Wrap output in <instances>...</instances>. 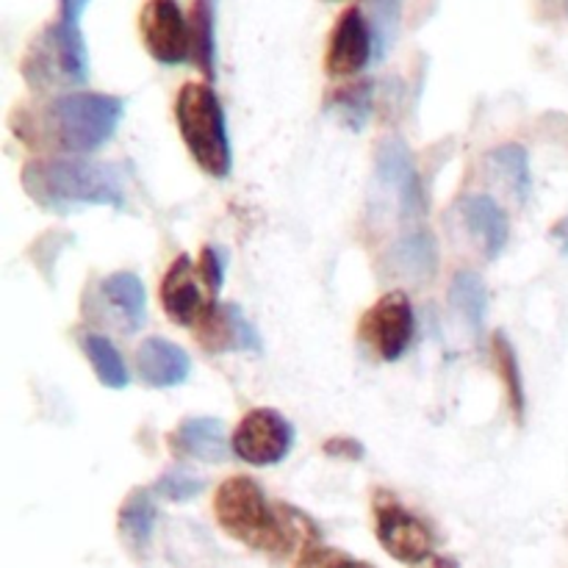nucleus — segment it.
<instances>
[{
  "label": "nucleus",
  "instance_id": "obj_1",
  "mask_svg": "<svg viewBox=\"0 0 568 568\" xmlns=\"http://www.w3.org/2000/svg\"><path fill=\"white\" fill-rule=\"evenodd\" d=\"M214 514L222 530L236 541L266 555H286L294 538H311V521L297 510L281 505L272 510L264 488L253 477H231L214 497Z\"/></svg>",
  "mask_w": 568,
  "mask_h": 568
},
{
  "label": "nucleus",
  "instance_id": "obj_2",
  "mask_svg": "<svg viewBox=\"0 0 568 568\" xmlns=\"http://www.w3.org/2000/svg\"><path fill=\"white\" fill-rule=\"evenodd\" d=\"M22 189L48 211L125 203V181L111 164L89 159H39L22 170Z\"/></svg>",
  "mask_w": 568,
  "mask_h": 568
},
{
  "label": "nucleus",
  "instance_id": "obj_3",
  "mask_svg": "<svg viewBox=\"0 0 568 568\" xmlns=\"http://www.w3.org/2000/svg\"><path fill=\"white\" fill-rule=\"evenodd\" d=\"M175 122L200 170L214 181H225L233 170V150L225 109L214 87L200 81L183 83L175 100Z\"/></svg>",
  "mask_w": 568,
  "mask_h": 568
},
{
  "label": "nucleus",
  "instance_id": "obj_4",
  "mask_svg": "<svg viewBox=\"0 0 568 568\" xmlns=\"http://www.w3.org/2000/svg\"><path fill=\"white\" fill-rule=\"evenodd\" d=\"M125 116V100L103 92L61 94L48 105V131L55 148L87 155L103 148Z\"/></svg>",
  "mask_w": 568,
  "mask_h": 568
},
{
  "label": "nucleus",
  "instance_id": "obj_5",
  "mask_svg": "<svg viewBox=\"0 0 568 568\" xmlns=\"http://www.w3.org/2000/svg\"><path fill=\"white\" fill-rule=\"evenodd\" d=\"M375 532L392 558L422 566L433 558V532L386 491L375 497Z\"/></svg>",
  "mask_w": 568,
  "mask_h": 568
},
{
  "label": "nucleus",
  "instance_id": "obj_6",
  "mask_svg": "<svg viewBox=\"0 0 568 568\" xmlns=\"http://www.w3.org/2000/svg\"><path fill=\"white\" fill-rule=\"evenodd\" d=\"M233 455L250 466H275L292 453L294 427L272 408H255L239 422L231 438Z\"/></svg>",
  "mask_w": 568,
  "mask_h": 568
},
{
  "label": "nucleus",
  "instance_id": "obj_7",
  "mask_svg": "<svg viewBox=\"0 0 568 568\" xmlns=\"http://www.w3.org/2000/svg\"><path fill=\"white\" fill-rule=\"evenodd\" d=\"M414 305H410L405 292L383 294L361 322V338L388 364H394V361L408 353L410 342H414Z\"/></svg>",
  "mask_w": 568,
  "mask_h": 568
},
{
  "label": "nucleus",
  "instance_id": "obj_8",
  "mask_svg": "<svg viewBox=\"0 0 568 568\" xmlns=\"http://www.w3.org/2000/svg\"><path fill=\"white\" fill-rule=\"evenodd\" d=\"M161 305L172 325L181 327H200L216 311V297L209 292L189 255H178L166 270L161 281Z\"/></svg>",
  "mask_w": 568,
  "mask_h": 568
},
{
  "label": "nucleus",
  "instance_id": "obj_9",
  "mask_svg": "<svg viewBox=\"0 0 568 568\" xmlns=\"http://www.w3.org/2000/svg\"><path fill=\"white\" fill-rule=\"evenodd\" d=\"M375 178L388 194H392L397 214L403 220H416L425 211V192H422V175L403 139H383L375 155Z\"/></svg>",
  "mask_w": 568,
  "mask_h": 568
},
{
  "label": "nucleus",
  "instance_id": "obj_10",
  "mask_svg": "<svg viewBox=\"0 0 568 568\" xmlns=\"http://www.w3.org/2000/svg\"><path fill=\"white\" fill-rule=\"evenodd\" d=\"M144 48L159 64L178 67L192 55V31L175 0H150L139 14Z\"/></svg>",
  "mask_w": 568,
  "mask_h": 568
},
{
  "label": "nucleus",
  "instance_id": "obj_11",
  "mask_svg": "<svg viewBox=\"0 0 568 568\" xmlns=\"http://www.w3.org/2000/svg\"><path fill=\"white\" fill-rule=\"evenodd\" d=\"M375 55L369 20L361 9H347L338 17L327 44L325 70L331 78H353L364 70Z\"/></svg>",
  "mask_w": 568,
  "mask_h": 568
},
{
  "label": "nucleus",
  "instance_id": "obj_12",
  "mask_svg": "<svg viewBox=\"0 0 568 568\" xmlns=\"http://www.w3.org/2000/svg\"><path fill=\"white\" fill-rule=\"evenodd\" d=\"M136 372L144 386L175 388L192 375V358L170 338L150 336L136 349Z\"/></svg>",
  "mask_w": 568,
  "mask_h": 568
},
{
  "label": "nucleus",
  "instance_id": "obj_13",
  "mask_svg": "<svg viewBox=\"0 0 568 568\" xmlns=\"http://www.w3.org/2000/svg\"><path fill=\"white\" fill-rule=\"evenodd\" d=\"M166 442H170L172 453L200 460V464H222L233 453L225 436V425L214 416H194V419L181 422Z\"/></svg>",
  "mask_w": 568,
  "mask_h": 568
},
{
  "label": "nucleus",
  "instance_id": "obj_14",
  "mask_svg": "<svg viewBox=\"0 0 568 568\" xmlns=\"http://www.w3.org/2000/svg\"><path fill=\"white\" fill-rule=\"evenodd\" d=\"M197 342L211 353H261V336L239 305H216L214 314L200 325Z\"/></svg>",
  "mask_w": 568,
  "mask_h": 568
},
{
  "label": "nucleus",
  "instance_id": "obj_15",
  "mask_svg": "<svg viewBox=\"0 0 568 568\" xmlns=\"http://www.w3.org/2000/svg\"><path fill=\"white\" fill-rule=\"evenodd\" d=\"M460 211H464V222L469 225V231L480 242L486 258H499L503 250L508 247L510 225L497 200L488 197V194H475V197L464 200Z\"/></svg>",
  "mask_w": 568,
  "mask_h": 568
},
{
  "label": "nucleus",
  "instance_id": "obj_16",
  "mask_svg": "<svg viewBox=\"0 0 568 568\" xmlns=\"http://www.w3.org/2000/svg\"><path fill=\"white\" fill-rule=\"evenodd\" d=\"M100 294L128 333L139 331L148 322V292H144L142 277L133 275V272L109 275L100 283Z\"/></svg>",
  "mask_w": 568,
  "mask_h": 568
},
{
  "label": "nucleus",
  "instance_id": "obj_17",
  "mask_svg": "<svg viewBox=\"0 0 568 568\" xmlns=\"http://www.w3.org/2000/svg\"><path fill=\"white\" fill-rule=\"evenodd\" d=\"M192 31V59L205 75V81L216 78V0H194L189 14Z\"/></svg>",
  "mask_w": 568,
  "mask_h": 568
},
{
  "label": "nucleus",
  "instance_id": "obj_18",
  "mask_svg": "<svg viewBox=\"0 0 568 568\" xmlns=\"http://www.w3.org/2000/svg\"><path fill=\"white\" fill-rule=\"evenodd\" d=\"M449 305L466 327L480 333L488 314V288L483 277L471 270H460L449 283Z\"/></svg>",
  "mask_w": 568,
  "mask_h": 568
},
{
  "label": "nucleus",
  "instance_id": "obj_19",
  "mask_svg": "<svg viewBox=\"0 0 568 568\" xmlns=\"http://www.w3.org/2000/svg\"><path fill=\"white\" fill-rule=\"evenodd\" d=\"M155 521H159V508H155L153 491H131V497L120 508V532L133 549H144L153 538Z\"/></svg>",
  "mask_w": 568,
  "mask_h": 568
},
{
  "label": "nucleus",
  "instance_id": "obj_20",
  "mask_svg": "<svg viewBox=\"0 0 568 568\" xmlns=\"http://www.w3.org/2000/svg\"><path fill=\"white\" fill-rule=\"evenodd\" d=\"M81 347L83 353H87L89 364H92L94 375H98V381L103 383L105 388L120 392V388H125L128 383H131L125 361H122L120 349L111 344L109 336H103V333H83Z\"/></svg>",
  "mask_w": 568,
  "mask_h": 568
},
{
  "label": "nucleus",
  "instance_id": "obj_21",
  "mask_svg": "<svg viewBox=\"0 0 568 568\" xmlns=\"http://www.w3.org/2000/svg\"><path fill=\"white\" fill-rule=\"evenodd\" d=\"M394 270H399L403 275L414 277V281H427L433 277L438 266V247L436 239L427 231L408 233L397 247L392 250Z\"/></svg>",
  "mask_w": 568,
  "mask_h": 568
},
{
  "label": "nucleus",
  "instance_id": "obj_22",
  "mask_svg": "<svg viewBox=\"0 0 568 568\" xmlns=\"http://www.w3.org/2000/svg\"><path fill=\"white\" fill-rule=\"evenodd\" d=\"M331 111L342 125H347L349 131H364L366 122H369L372 109H375V83L361 81L355 87L338 89L331 98Z\"/></svg>",
  "mask_w": 568,
  "mask_h": 568
},
{
  "label": "nucleus",
  "instance_id": "obj_23",
  "mask_svg": "<svg viewBox=\"0 0 568 568\" xmlns=\"http://www.w3.org/2000/svg\"><path fill=\"white\" fill-rule=\"evenodd\" d=\"M491 349H494V358H497L499 377H503V383H505V392H508L510 410L516 414V419L525 422L527 394H525V377H521L519 358H516V347L510 344V338L505 336L503 331H497L494 333Z\"/></svg>",
  "mask_w": 568,
  "mask_h": 568
},
{
  "label": "nucleus",
  "instance_id": "obj_24",
  "mask_svg": "<svg viewBox=\"0 0 568 568\" xmlns=\"http://www.w3.org/2000/svg\"><path fill=\"white\" fill-rule=\"evenodd\" d=\"M491 164L497 166L503 181L508 183L510 192L516 194V200H519V203H527V197H530L532 192V172L527 150L516 142L503 144V148H497L491 153Z\"/></svg>",
  "mask_w": 568,
  "mask_h": 568
},
{
  "label": "nucleus",
  "instance_id": "obj_25",
  "mask_svg": "<svg viewBox=\"0 0 568 568\" xmlns=\"http://www.w3.org/2000/svg\"><path fill=\"white\" fill-rule=\"evenodd\" d=\"M403 22V0H372V39H375V59L383 61L392 50Z\"/></svg>",
  "mask_w": 568,
  "mask_h": 568
},
{
  "label": "nucleus",
  "instance_id": "obj_26",
  "mask_svg": "<svg viewBox=\"0 0 568 568\" xmlns=\"http://www.w3.org/2000/svg\"><path fill=\"white\" fill-rule=\"evenodd\" d=\"M205 491L203 477L192 475L189 469H170L153 483V494L161 499H170V503H189L197 494Z\"/></svg>",
  "mask_w": 568,
  "mask_h": 568
},
{
  "label": "nucleus",
  "instance_id": "obj_27",
  "mask_svg": "<svg viewBox=\"0 0 568 568\" xmlns=\"http://www.w3.org/2000/svg\"><path fill=\"white\" fill-rule=\"evenodd\" d=\"M294 568H372V566L349 558V555H344L342 549L305 547V552L300 555L297 566Z\"/></svg>",
  "mask_w": 568,
  "mask_h": 568
},
{
  "label": "nucleus",
  "instance_id": "obj_28",
  "mask_svg": "<svg viewBox=\"0 0 568 568\" xmlns=\"http://www.w3.org/2000/svg\"><path fill=\"white\" fill-rule=\"evenodd\" d=\"M197 272L200 277H203V283L209 286V292L214 294L222 288V283H225V264H222V255L216 247H203L200 250V261H197Z\"/></svg>",
  "mask_w": 568,
  "mask_h": 568
},
{
  "label": "nucleus",
  "instance_id": "obj_29",
  "mask_svg": "<svg viewBox=\"0 0 568 568\" xmlns=\"http://www.w3.org/2000/svg\"><path fill=\"white\" fill-rule=\"evenodd\" d=\"M325 453L327 455H336V458H349V460H358L364 458V447L353 438H333V442L325 444Z\"/></svg>",
  "mask_w": 568,
  "mask_h": 568
},
{
  "label": "nucleus",
  "instance_id": "obj_30",
  "mask_svg": "<svg viewBox=\"0 0 568 568\" xmlns=\"http://www.w3.org/2000/svg\"><path fill=\"white\" fill-rule=\"evenodd\" d=\"M89 3L92 0H61V17H72V20H81L83 11L89 9Z\"/></svg>",
  "mask_w": 568,
  "mask_h": 568
},
{
  "label": "nucleus",
  "instance_id": "obj_31",
  "mask_svg": "<svg viewBox=\"0 0 568 568\" xmlns=\"http://www.w3.org/2000/svg\"><path fill=\"white\" fill-rule=\"evenodd\" d=\"M552 239H558V242L568 250V216L566 220H560L558 225H552Z\"/></svg>",
  "mask_w": 568,
  "mask_h": 568
},
{
  "label": "nucleus",
  "instance_id": "obj_32",
  "mask_svg": "<svg viewBox=\"0 0 568 568\" xmlns=\"http://www.w3.org/2000/svg\"><path fill=\"white\" fill-rule=\"evenodd\" d=\"M422 568H458V566H455L453 560H444V558H436V555H433L427 564H422Z\"/></svg>",
  "mask_w": 568,
  "mask_h": 568
}]
</instances>
